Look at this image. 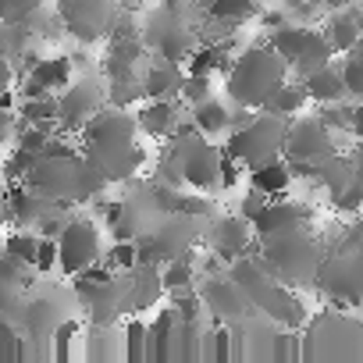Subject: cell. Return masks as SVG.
<instances>
[{"label": "cell", "instance_id": "1", "mask_svg": "<svg viewBox=\"0 0 363 363\" xmlns=\"http://www.w3.org/2000/svg\"><path fill=\"white\" fill-rule=\"evenodd\" d=\"M79 153L100 171V178L107 186L111 182H128L146 164V150L139 143L135 114H128L125 107L104 104L79 128Z\"/></svg>", "mask_w": 363, "mask_h": 363}, {"label": "cell", "instance_id": "2", "mask_svg": "<svg viewBox=\"0 0 363 363\" xmlns=\"http://www.w3.org/2000/svg\"><path fill=\"white\" fill-rule=\"evenodd\" d=\"M26 186L65 207L89 203L96 193H107V182L79 150L75 153H40L26 174Z\"/></svg>", "mask_w": 363, "mask_h": 363}, {"label": "cell", "instance_id": "3", "mask_svg": "<svg viewBox=\"0 0 363 363\" xmlns=\"http://www.w3.org/2000/svg\"><path fill=\"white\" fill-rule=\"evenodd\" d=\"M257 257L274 281L303 292V289H313V281H317L324 246L306 225V228H289V232L257 239Z\"/></svg>", "mask_w": 363, "mask_h": 363}, {"label": "cell", "instance_id": "4", "mask_svg": "<svg viewBox=\"0 0 363 363\" xmlns=\"http://www.w3.org/2000/svg\"><path fill=\"white\" fill-rule=\"evenodd\" d=\"M313 289L324 292L335 306H359L363 299V239H359V221H349L345 228H335L331 250L320 257L317 281Z\"/></svg>", "mask_w": 363, "mask_h": 363}, {"label": "cell", "instance_id": "5", "mask_svg": "<svg viewBox=\"0 0 363 363\" xmlns=\"http://www.w3.org/2000/svg\"><path fill=\"white\" fill-rule=\"evenodd\" d=\"M225 75H228V82H225L228 100L257 111L289 79V65L267 43H257V47H246L242 54H235L232 57V68Z\"/></svg>", "mask_w": 363, "mask_h": 363}, {"label": "cell", "instance_id": "6", "mask_svg": "<svg viewBox=\"0 0 363 363\" xmlns=\"http://www.w3.org/2000/svg\"><path fill=\"white\" fill-rule=\"evenodd\" d=\"M299 356L303 359H345L356 363L363 356V324L345 310H328L317 317H306L299 328Z\"/></svg>", "mask_w": 363, "mask_h": 363}, {"label": "cell", "instance_id": "7", "mask_svg": "<svg viewBox=\"0 0 363 363\" xmlns=\"http://www.w3.org/2000/svg\"><path fill=\"white\" fill-rule=\"evenodd\" d=\"M139 40L146 47V54L174 61V65H186V57L193 54L196 40V26L189 22V0H174V4H160L143 18Z\"/></svg>", "mask_w": 363, "mask_h": 363}, {"label": "cell", "instance_id": "8", "mask_svg": "<svg viewBox=\"0 0 363 363\" xmlns=\"http://www.w3.org/2000/svg\"><path fill=\"white\" fill-rule=\"evenodd\" d=\"M285 118L278 114H267V111H253V118L242 125V128H232L225 132V153L232 160H239L246 171L271 160V157H281V139H285Z\"/></svg>", "mask_w": 363, "mask_h": 363}, {"label": "cell", "instance_id": "9", "mask_svg": "<svg viewBox=\"0 0 363 363\" xmlns=\"http://www.w3.org/2000/svg\"><path fill=\"white\" fill-rule=\"evenodd\" d=\"M267 47H271V50L289 65V72H296V75H306V72H313V68L335 61L331 47H328L324 36H320V29H310V26H289V22H285V26L271 29Z\"/></svg>", "mask_w": 363, "mask_h": 363}, {"label": "cell", "instance_id": "10", "mask_svg": "<svg viewBox=\"0 0 363 363\" xmlns=\"http://www.w3.org/2000/svg\"><path fill=\"white\" fill-rule=\"evenodd\" d=\"M118 15H121L118 0H61V4H57L61 29L68 36H75L79 43L107 40V33L114 29Z\"/></svg>", "mask_w": 363, "mask_h": 363}, {"label": "cell", "instance_id": "11", "mask_svg": "<svg viewBox=\"0 0 363 363\" xmlns=\"http://www.w3.org/2000/svg\"><path fill=\"white\" fill-rule=\"evenodd\" d=\"M331 150H338L335 132L324 128L317 114H296V118H289L285 139H281V157L289 164H317Z\"/></svg>", "mask_w": 363, "mask_h": 363}, {"label": "cell", "instance_id": "12", "mask_svg": "<svg viewBox=\"0 0 363 363\" xmlns=\"http://www.w3.org/2000/svg\"><path fill=\"white\" fill-rule=\"evenodd\" d=\"M57 125L65 132H79L107 100H104V82L96 75H79V82L72 79L65 89H57Z\"/></svg>", "mask_w": 363, "mask_h": 363}, {"label": "cell", "instance_id": "13", "mask_svg": "<svg viewBox=\"0 0 363 363\" xmlns=\"http://www.w3.org/2000/svg\"><path fill=\"white\" fill-rule=\"evenodd\" d=\"M54 242H57V267L65 274H75V271L89 267L93 260H100V232L89 218L72 214Z\"/></svg>", "mask_w": 363, "mask_h": 363}, {"label": "cell", "instance_id": "14", "mask_svg": "<svg viewBox=\"0 0 363 363\" xmlns=\"http://www.w3.org/2000/svg\"><path fill=\"white\" fill-rule=\"evenodd\" d=\"M196 296H200L203 310L214 317V324H239V320H246L253 313V303L246 299V292L228 274L225 278L221 274H211Z\"/></svg>", "mask_w": 363, "mask_h": 363}, {"label": "cell", "instance_id": "15", "mask_svg": "<svg viewBox=\"0 0 363 363\" xmlns=\"http://www.w3.org/2000/svg\"><path fill=\"white\" fill-rule=\"evenodd\" d=\"M203 242L225 260V264H232L235 257H242V253H250L253 246H257V239H253V228H250V221L246 218H239V214H225V218H207V228H203Z\"/></svg>", "mask_w": 363, "mask_h": 363}, {"label": "cell", "instance_id": "16", "mask_svg": "<svg viewBox=\"0 0 363 363\" xmlns=\"http://www.w3.org/2000/svg\"><path fill=\"white\" fill-rule=\"evenodd\" d=\"M310 221H313V211L306 203H292V200L278 196V200H267L260 207V214L250 221V228H253V239H264V235H274V232L306 228Z\"/></svg>", "mask_w": 363, "mask_h": 363}, {"label": "cell", "instance_id": "17", "mask_svg": "<svg viewBox=\"0 0 363 363\" xmlns=\"http://www.w3.org/2000/svg\"><path fill=\"white\" fill-rule=\"evenodd\" d=\"M68 320V310H65V299L61 296H43V299H26V313H22V331L47 342L54 335V328Z\"/></svg>", "mask_w": 363, "mask_h": 363}, {"label": "cell", "instance_id": "18", "mask_svg": "<svg viewBox=\"0 0 363 363\" xmlns=\"http://www.w3.org/2000/svg\"><path fill=\"white\" fill-rule=\"evenodd\" d=\"M47 196L33 193L26 182H11V189H4V211H8V221L15 228H33L40 221V214L47 211Z\"/></svg>", "mask_w": 363, "mask_h": 363}, {"label": "cell", "instance_id": "19", "mask_svg": "<svg viewBox=\"0 0 363 363\" xmlns=\"http://www.w3.org/2000/svg\"><path fill=\"white\" fill-rule=\"evenodd\" d=\"M352 178H359V160L356 153H342V150H331L328 157H320L313 164V182L328 193H338L342 186H349Z\"/></svg>", "mask_w": 363, "mask_h": 363}, {"label": "cell", "instance_id": "20", "mask_svg": "<svg viewBox=\"0 0 363 363\" xmlns=\"http://www.w3.org/2000/svg\"><path fill=\"white\" fill-rule=\"evenodd\" d=\"M182 107L186 104L178 96L174 100H150L146 107L135 111V125H139V132H146L153 139H167L174 132V125L182 121Z\"/></svg>", "mask_w": 363, "mask_h": 363}, {"label": "cell", "instance_id": "21", "mask_svg": "<svg viewBox=\"0 0 363 363\" xmlns=\"http://www.w3.org/2000/svg\"><path fill=\"white\" fill-rule=\"evenodd\" d=\"M299 89L306 93L310 104H338V100H349V96H345V86H342V79H338V65H335V61H328V65H320V68L299 75Z\"/></svg>", "mask_w": 363, "mask_h": 363}, {"label": "cell", "instance_id": "22", "mask_svg": "<svg viewBox=\"0 0 363 363\" xmlns=\"http://www.w3.org/2000/svg\"><path fill=\"white\" fill-rule=\"evenodd\" d=\"M320 36H324V43L331 47V54H335V57H338V54H345L349 47H356V43H359V8H356V4H349V8L331 11V18L324 22Z\"/></svg>", "mask_w": 363, "mask_h": 363}, {"label": "cell", "instance_id": "23", "mask_svg": "<svg viewBox=\"0 0 363 363\" xmlns=\"http://www.w3.org/2000/svg\"><path fill=\"white\" fill-rule=\"evenodd\" d=\"M82 303H86V310H89V324H93V328H114V324L125 317V310H121V292H118L114 274H111L104 285H96Z\"/></svg>", "mask_w": 363, "mask_h": 363}, {"label": "cell", "instance_id": "24", "mask_svg": "<svg viewBox=\"0 0 363 363\" xmlns=\"http://www.w3.org/2000/svg\"><path fill=\"white\" fill-rule=\"evenodd\" d=\"M182 65L174 61H164V57H153V65L139 75L143 79V96L146 100H174L178 96V86H182Z\"/></svg>", "mask_w": 363, "mask_h": 363}, {"label": "cell", "instance_id": "25", "mask_svg": "<svg viewBox=\"0 0 363 363\" xmlns=\"http://www.w3.org/2000/svg\"><path fill=\"white\" fill-rule=\"evenodd\" d=\"M203 4V15L211 18V22H218L225 33H239L246 22H253L257 15H260V4L257 0H200Z\"/></svg>", "mask_w": 363, "mask_h": 363}, {"label": "cell", "instance_id": "26", "mask_svg": "<svg viewBox=\"0 0 363 363\" xmlns=\"http://www.w3.org/2000/svg\"><path fill=\"white\" fill-rule=\"evenodd\" d=\"M289 186H292V171H289L285 157H271V160H264V164L250 167V189L264 193L267 200L285 196V193H289Z\"/></svg>", "mask_w": 363, "mask_h": 363}, {"label": "cell", "instance_id": "27", "mask_svg": "<svg viewBox=\"0 0 363 363\" xmlns=\"http://www.w3.org/2000/svg\"><path fill=\"white\" fill-rule=\"evenodd\" d=\"M72 72H75V68H72V61H68V57H40L26 75H29L43 93H57V89H65V86L75 79Z\"/></svg>", "mask_w": 363, "mask_h": 363}, {"label": "cell", "instance_id": "28", "mask_svg": "<svg viewBox=\"0 0 363 363\" xmlns=\"http://www.w3.org/2000/svg\"><path fill=\"white\" fill-rule=\"evenodd\" d=\"M306 104H310V100H306V93L299 89V82H289V79H285V82H281V86H278V89L257 107V111H267V114H278V118L289 121V118L303 114Z\"/></svg>", "mask_w": 363, "mask_h": 363}, {"label": "cell", "instance_id": "29", "mask_svg": "<svg viewBox=\"0 0 363 363\" xmlns=\"http://www.w3.org/2000/svg\"><path fill=\"white\" fill-rule=\"evenodd\" d=\"M189 121H193L203 135H225V132H228V104H221V100L207 96V100L193 104Z\"/></svg>", "mask_w": 363, "mask_h": 363}, {"label": "cell", "instance_id": "30", "mask_svg": "<svg viewBox=\"0 0 363 363\" xmlns=\"http://www.w3.org/2000/svg\"><path fill=\"white\" fill-rule=\"evenodd\" d=\"M33 281H36L33 264H26V260H18V257H11V253L0 250V289H18V292H26V289H33Z\"/></svg>", "mask_w": 363, "mask_h": 363}, {"label": "cell", "instance_id": "31", "mask_svg": "<svg viewBox=\"0 0 363 363\" xmlns=\"http://www.w3.org/2000/svg\"><path fill=\"white\" fill-rule=\"evenodd\" d=\"M338 79H342L349 100H359L363 96V47L359 43L345 50V57L338 65Z\"/></svg>", "mask_w": 363, "mask_h": 363}, {"label": "cell", "instance_id": "32", "mask_svg": "<svg viewBox=\"0 0 363 363\" xmlns=\"http://www.w3.org/2000/svg\"><path fill=\"white\" fill-rule=\"evenodd\" d=\"M196 278V264H193V253L189 257H174L167 264H160V289L167 292H178V289H189Z\"/></svg>", "mask_w": 363, "mask_h": 363}, {"label": "cell", "instance_id": "33", "mask_svg": "<svg viewBox=\"0 0 363 363\" xmlns=\"http://www.w3.org/2000/svg\"><path fill=\"white\" fill-rule=\"evenodd\" d=\"M18 118L26 125H36V121H54L57 118V96L54 93H40V96H26L18 100Z\"/></svg>", "mask_w": 363, "mask_h": 363}, {"label": "cell", "instance_id": "34", "mask_svg": "<svg viewBox=\"0 0 363 363\" xmlns=\"http://www.w3.org/2000/svg\"><path fill=\"white\" fill-rule=\"evenodd\" d=\"M153 182H160V186H171V189H186V182H182V167H178V157L171 153V146H164V153L157 157V164H153Z\"/></svg>", "mask_w": 363, "mask_h": 363}, {"label": "cell", "instance_id": "35", "mask_svg": "<svg viewBox=\"0 0 363 363\" xmlns=\"http://www.w3.org/2000/svg\"><path fill=\"white\" fill-rule=\"evenodd\" d=\"M359 203H363V186H359V178H352L349 186H342L338 193H331V211H335V214L356 218V214H359Z\"/></svg>", "mask_w": 363, "mask_h": 363}, {"label": "cell", "instance_id": "36", "mask_svg": "<svg viewBox=\"0 0 363 363\" xmlns=\"http://www.w3.org/2000/svg\"><path fill=\"white\" fill-rule=\"evenodd\" d=\"M214 89V75H182V86H178V100L182 104H200L207 100Z\"/></svg>", "mask_w": 363, "mask_h": 363}, {"label": "cell", "instance_id": "37", "mask_svg": "<svg viewBox=\"0 0 363 363\" xmlns=\"http://www.w3.org/2000/svg\"><path fill=\"white\" fill-rule=\"evenodd\" d=\"M139 257H135V239H114V246L107 250V257H104V267L114 274V271H125V267H132Z\"/></svg>", "mask_w": 363, "mask_h": 363}, {"label": "cell", "instance_id": "38", "mask_svg": "<svg viewBox=\"0 0 363 363\" xmlns=\"http://www.w3.org/2000/svg\"><path fill=\"white\" fill-rule=\"evenodd\" d=\"M125 349H121V356L125 359H146V324H139L135 317L125 324Z\"/></svg>", "mask_w": 363, "mask_h": 363}, {"label": "cell", "instance_id": "39", "mask_svg": "<svg viewBox=\"0 0 363 363\" xmlns=\"http://www.w3.org/2000/svg\"><path fill=\"white\" fill-rule=\"evenodd\" d=\"M174 211H182V214H193V218H214V203L203 196V193H182L178 189V196H174Z\"/></svg>", "mask_w": 363, "mask_h": 363}, {"label": "cell", "instance_id": "40", "mask_svg": "<svg viewBox=\"0 0 363 363\" xmlns=\"http://www.w3.org/2000/svg\"><path fill=\"white\" fill-rule=\"evenodd\" d=\"M171 306H174V313H178L182 320H200V313H203V303H200V296L193 292V285H189V289H178L174 299H171Z\"/></svg>", "mask_w": 363, "mask_h": 363}, {"label": "cell", "instance_id": "41", "mask_svg": "<svg viewBox=\"0 0 363 363\" xmlns=\"http://www.w3.org/2000/svg\"><path fill=\"white\" fill-rule=\"evenodd\" d=\"M57 267V242L54 239H36V253H33V271L36 274H50Z\"/></svg>", "mask_w": 363, "mask_h": 363}, {"label": "cell", "instance_id": "42", "mask_svg": "<svg viewBox=\"0 0 363 363\" xmlns=\"http://www.w3.org/2000/svg\"><path fill=\"white\" fill-rule=\"evenodd\" d=\"M33 164H36V153H26V150L15 146V153L4 160V178L8 182H26V174H29Z\"/></svg>", "mask_w": 363, "mask_h": 363}, {"label": "cell", "instance_id": "43", "mask_svg": "<svg viewBox=\"0 0 363 363\" xmlns=\"http://www.w3.org/2000/svg\"><path fill=\"white\" fill-rule=\"evenodd\" d=\"M40 4H47V0H0V22H22Z\"/></svg>", "mask_w": 363, "mask_h": 363}, {"label": "cell", "instance_id": "44", "mask_svg": "<svg viewBox=\"0 0 363 363\" xmlns=\"http://www.w3.org/2000/svg\"><path fill=\"white\" fill-rule=\"evenodd\" d=\"M18 338H22V331H18L15 324H8L4 317H0V359H15V352H18Z\"/></svg>", "mask_w": 363, "mask_h": 363}, {"label": "cell", "instance_id": "45", "mask_svg": "<svg viewBox=\"0 0 363 363\" xmlns=\"http://www.w3.org/2000/svg\"><path fill=\"white\" fill-rule=\"evenodd\" d=\"M267 203V196L264 193H257V189H250L242 200H239V218H246V221H253L257 214H260V207Z\"/></svg>", "mask_w": 363, "mask_h": 363}, {"label": "cell", "instance_id": "46", "mask_svg": "<svg viewBox=\"0 0 363 363\" xmlns=\"http://www.w3.org/2000/svg\"><path fill=\"white\" fill-rule=\"evenodd\" d=\"M22 125H26V121L18 118V111H0V143H11Z\"/></svg>", "mask_w": 363, "mask_h": 363}, {"label": "cell", "instance_id": "47", "mask_svg": "<svg viewBox=\"0 0 363 363\" xmlns=\"http://www.w3.org/2000/svg\"><path fill=\"white\" fill-rule=\"evenodd\" d=\"M257 18H260V26H264V29H267V33H271V29H278V26H285V22H289V15H285V8H278V11H260V15H257Z\"/></svg>", "mask_w": 363, "mask_h": 363}, {"label": "cell", "instance_id": "48", "mask_svg": "<svg viewBox=\"0 0 363 363\" xmlns=\"http://www.w3.org/2000/svg\"><path fill=\"white\" fill-rule=\"evenodd\" d=\"M11 86H15V65L0 57V89H11Z\"/></svg>", "mask_w": 363, "mask_h": 363}, {"label": "cell", "instance_id": "49", "mask_svg": "<svg viewBox=\"0 0 363 363\" xmlns=\"http://www.w3.org/2000/svg\"><path fill=\"white\" fill-rule=\"evenodd\" d=\"M18 107V93H15V86L11 89H0V111H15Z\"/></svg>", "mask_w": 363, "mask_h": 363}, {"label": "cell", "instance_id": "50", "mask_svg": "<svg viewBox=\"0 0 363 363\" xmlns=\"http://www.w3.org/2000/svg\"><path fill=\"white\" fill-rule=\"evenodd\" d=\"M320 8H328V11H338V8H349V4H356V0H317Z\"/></svg>", "mask_w": 363, "mask_h": 363}, {"label": "cell", "instance_id": "51", "mask_svg": "<svg viewBox=\"0 0 363 363\" xmlns=\"http://www.w3.org/2000/svg\"><path fill=\"white\" fill-rule=\"evenodd\" d=\"M8 221V211H4V189H0V225Z\"/></svg>", "mask_w": 363, "mask_h": 363}, {"label": "cell", "instance_id": "52", "mask_svg": "<svg viewBox=\"0 0 363 363\" xmlns=\"http://www.w3.org/2000/svg\"><path fill=\"white\" fill-rule=\"evenodd\" d=\"M164 4H174V0H164Z\"/></svg>", "mask_w": 363, "mask_h": 363}, {"label": "cell", "instance_id": "53", "mask_svg": "<svg viewBox=\"0 0 363 363\" xmlns=\"http://www.w3.org/2000/svg\"><path fill=\"white\" fill-rule=\"evenodd\" d=\"M54 4H61V0H54Z\"/></svg>", "mask_w": 363, "mask_h": 363}]
</instances>
